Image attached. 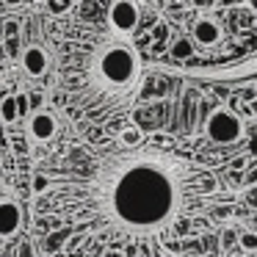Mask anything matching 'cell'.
<instances>
[{
	"mask_svg": "<svg viewBox=\"0 0 257 257\" xmlns=\"http://www.w3.org/2000/svg\"><path fill=\"white\" fill-rule=\"evenodd\" d=\"M180 202L174 177L158 163H136L111 188L113 216L133 229H152L169 221Z\"/></svg>",
	"mask_w": 257,
	"mask_h": 257,
	"instance_id": "obj_1",
	"label": "cell"
},
{
	"mask_svg": "<svg viewBox=\"0 0 257 257\" xmlns=\"http://www.w3.org/2000/svg\"><path fill=\"white\" fill-rule=\"evenodd\" d=\"M139 53L130 50V47L124 45H113L108 47L105 53H102L100 58V75L105 83L111 86H127L136 80V75H139Z\"/></svg>",
	"mask_w": 257,
	"mask_h": 257,
	"instance_id": "obj_2",
	"label": "cell"
},
{
	"mask_svg": "<svg viewBox=\"0 0 257 257\" xmlns=\"http://www.w3.org/2000/svg\"><path fill=\"white\" fill-rule=\"evenodd\" d=\"M205 133H207V139L216 141V144H235V141L243 136V122H240L232 111L218 108V111H213L210 116H207Z\"/></svg>",
	"mask_w": 257,
	"mask_h": 257,
	"instance_id": "obj_3",
	"label": "cell"
},
{
	"mask_svg": "<svg viewBox=\"0 0 257 257\" xmlns=\"http://www.w3.org/2000/svg\"><path fill=\"white\" fill-rule=\"evenodd\" d=\"M108 20H111V28L116 34H130L139 25V6L133 0H116L108 12Z\"/></svg>",
	"mask_w": 257,
	"mask_h": 257,
	"instance_id": "obj_4",
	"label": "cell"
},
{
	"mask_svg": "<svg viewBox=\"0 0 257 257\" xmlns=\"http://www.w3.org/2000/svg\"><path fill=\"white\" fill-rule=\"evenodd\" d=\"M23 227V210L14 199H3L0 202V235L12 238L17 229Z\"/></svg>",
	"mask_w": 257,
	"mask_h": 257,
	"instance_id": "obj_5",
	"label": "cell"
},
{
	"mask_svg": "<svg viewBox=\"0 0 257 257\" xmlns=\"http://www.w3.org/2000/svg\"><path fill=\"white\" fill-rule=\"evenodd\" d=\"M28 133L34 136L36 141H50L53 136L58 133V122L50 111H36L28 122Z\"/></svg>",
	"mask_w": 257,
	"mask_h": 257,
	"instance_id": "obj_6",
	"label": "cell"
},
{
	"mask_svg": "<svg viewBox=\"0 0 257 257\" xmlns=\"http://www.w3.org/2000/svg\"><path fill=\"white\" fill-rule=\"evenodd\" d=\"M20 64H23V69L31 75V78H42V75L47 72V64H50V58H47V53L42 50V47L31 45V47H25V50H23Z\"/></svg>",
	"mask_w": 257,
	"mask_h": 257,
	"instance_id": "obj_7",
	"label": "cell"
},
{
	"mask_svg": "<svg viewBox=\"0 0 257 257\" xmlns=\"http://www.w3.org/2000/svg\"><path fill=\"white\" fill-rule=\"evenodd\" d=\"M221 39V28L213 20H199L194 25V42L196 45H216Z\"/></svg>",
	"mask_w": 257,
	"mask_h": 257,
	"instance_id": "obj_8",
	"label": "cell"
},
{
	"mask_svg": "<svg viewBox=\"0 0 257 257\" xmlns=\"http://www.w3.org/2000/svg\"><path fill=\"white\" fill-rule=\"evenodd\" d=\"M119 141H122L124 147H139L141 141H144V133H141L139 124H127V127H122V133H119Z\"/></svg>",
	"mask_w": 257,
	"mask_h": 257,
	"instance_id": "obj_9",
	"label": "cell"
},
{
	"mask_svg": "<svg viewBox=\"0 0 257 257\" xmlns=\"http://www.w3.org/2000/svg\"><path fill=\"white\" fill-rule=\"evenodd\" d=\"M0 116H3V122H6V124L17 122V116H20L17 97H6V100H3V105H0Z\"/></svg>",
	"mask_w": 257,
	"mask_h": 257,
	"instance_id": "obj_10",
	"label": "cell"
},
{
	"mask_svg": "<svg viewBox=\"0 0 257 257\" xmlns=\"http://www.w3.org/2000/svg\"><path fill=\"white\" fill-rule=\"evenodd\" d=\"M172 56L180 58V61L191 58V56H194V42H191V39H177V42L172 45Z\"/></svg>",
	"mask_w": 257,
	"mask_h": 257,
	"instance_id": "obj_11",
	"label": "cell"
},
{
	"mask_svg": "<svg viewBox=\"0 0 257 257\" xmlns=\"http://www.w3.org/2000/svg\"><path fill=\"white\" fill-rule=\"evenodd\" d=\"M238 243L243 246L246 251H257V232H251V229H246V232H240Z\"/></svg>",
	"mask_w": 257,
	"mask_h": 257,
	"instance_id": "obj_12",
	"label": "cell"
},
{
	"mask_svg": "<svg viewBox=\"0 0 257 257\" xmlns=\"http://www.w3.org/2000/svg\"><path fill=\"white\" fill-rule=\"evenodd\" d=\"M45 6H47V12H50V14H56V17H58V14H67V9L72 6V0H47Z\"/></svg>",
	"mask_w": 257,
	"mask_h": 257,
	"instance_id": "obj_13",
	"label": "cell"
},
{
	"mask_svg": "<svg viewBox=\"0 0 257 257\" xmlns=\"http://www.w3.org/2000/svg\"><path fill=\"white\" fill-rule=\"evenodd\" d=\"M47 185H50V183H47V177H42V174H36V177H34V191H36V194H42Z\"/></svg>",
	"mask_w": 257,
	"mask_h": 257,
	"instance_id": "obj_14",
	"label": "cell"
},
{
	"mask_svg": "<svg viewBox=\"0 0 257 257\" xmlns=\"http://www.w3.org/2000/svg\"><path fill=\"white\" fill-rule=\"evenodd\" d=\"M17 257H36L34 254V246H31V243H20L17 246Z\"/></svg>",
	"mask_w": 257,
	"mask_h": 257,
	"instance_id": "obj_15",
	"label": "cell"
},
{
	"mask_svg": "<svg viewBox=\"0 0 257 257\" xmlns=\"http://www.w3.org/2000/svg\"><path fill=\"white\" fill-rule=\"evenodd\" d=\"M17 102H20V116H25V113H28V97L17 94Z\"/></svg>",
	"mask_w": 257,
	"mask_h": 257,
	"instance_id": "obj_16",
	"label": "cell"
},
{
	"mask_svg": "<svg viewBox=\"0 0 257 257\" xmlns=\"http://www.w3.org/2000/svg\"><path fill=\"white\" fill-rule=\"evenodd\" d=\"M246 202H249L251 207H257V188H249V191H246Z\"/></svg>",
	"mask_w": 257,
	"mask_h": 257,
	"instance_id": "obj_17",
	"label": "cell"
},
{
	"mask_svg": "<svg viewBox=\"0 0 257 257\" xmlns=\"http://www.w3.org/2000/svg\"><path fill=\"white\" fill-rule=\"evenodd\" d=\"M249 9H251V12L257 14V0H249Z\"/></svg>",
	"mask_w": 257,
	"mask_h": 257,
	"instance_id": "obj_18",
	"label": "cell"
},
{
	"mask_svg": "<svg viewBox=\"0 0 257 257\" xmlns=\"http://www.w3.org/2000/svg\"><path fill=\"white\" fill-rule=\"evenodd\" d=\"M6 3H17V0H6Z\"/></svg>",
	"mask_w": 257,
	"mask_h": 257,
	"instance_id": "obj_19",
	"label": "cell"
},
{
	"mask_svg": "<svg viewBox=\"0 0 257 257\" xmlns=\"http://www.w3.org/2000/svg\"><path fill=\"white\" fill-rule=\"evenodd\" d=\"M45 3H47V0H45Z\"/></svg>",
	"mask_w": 257,
	"mask_h": 257,
	"instance_id": "obj_20",
	"label": "cell"
}]
</instances>
